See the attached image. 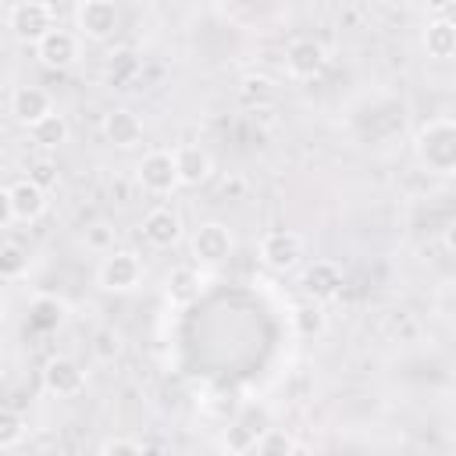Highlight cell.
Listing matches in <instances>:
<instances>
[{
    "label": "cell",
    "mask_w": 456,
    "mask_h": 456,
    "mask_svg": "<svg viewBox=\"0 0 456 456\" xmlns=\"http://www.w3.org/2000/svg\"><path fill=\"white\" fill-rule=\"evenodd\" d=\"M7 28L21 43H39L50 28H57V7L46 0H18L7 7Z\"/></svg>",
    "instance_id": "cell-2"
},
{
    "label": "cell",
    "mask_w": 456,
    "mask_h": 456,
    "mask_svg": "<svg viewBox=\"0 0 456 456\" xmlns=\"http://www.w3.org/2000/svg\"><path fill=\"white\" fill-rule=\"evenodd\" d=\"M28 135H32V142H36L39 150H61V146L68 142V135H71V125H68V118H64L61 110H50L46 118H39V121L28 128Z\"/></svg>",
    "instance_id": "cell-20"
},
{
    "label": "cell",
    "mask_w": 456,
    "mask_h": 456,
    "mask_svg": "<svg viewBox=\"0 0 456 456\" xmlns=\"http://www.w3.org/2000/svg\"><path fill=\"white\" fill-rule=\"evenodd\" d=\"M43 388L57 399H75L86 392V370L71 356H50L43 367Z\"/></svg>",
    "instance_id": "cell-10"
},
{
    "label": "cell",
    "mask_w": 456,
    "mask_h": 456,
    "mask_svg": "<svg viewBox=\"0 0 456 456\" xmlns=\"http://www.w3.org/2000/svg\"><path fill=\"white\" fill-rule=\"evenodd\" d=\"M189 249H192V260L203 264V267H217L224 264L232 253H235V235L224 221H203L192 239H189Z\"/></svg>",
    "instance_id": "cell-6"
},
{
    "label": "cell",
    "mask_w": 456,
    "mask_h": 456,
    "mask_svg": "<svg viewBox=\"0 0 456 456\" xmlns=\"http://www.w3.org/2000/svg\"><path fill=\"white\" fill-rule=\"evenodd\" d=\"M417 160L435 171V175H452L456 171V125L452 118H431L417 128Z\"/></svg>",
    "instance_id": "cell-1"
},
{
    "label": "cell",
    "mask_w": 456,
    "mask_h": 456,
    "mask_svg": "<svg viewBox=\"0 0 456 456\" xmlns=\"http://www.w3.org/2000/svg\"><path fill=\"white\" fill-rule=\"evenodd\" d=\"M324 64H328V50H324L321 39L303 36V39H292L289 50H285V75L296 78V82L317 78L324 71Z\"/></svg>",
    "instance_id": "cell-9"
},
{
    "label": "cell",
    "mask_w": 456,
    "mask_h": 456,
    "mask_svg": "<svg viewBox=\"0 0 456 456\" xmlns=\"http://www.w3.org/2000/svg\"><path fill=\"white\" fill-rule=\"evenodd\" d=\"M253 452H256V456H296V442H292L289 431H281V428H267V431L256 438Z\"/></svg>",
    "instance_id": "cell-25"
},
{
    "label": "cell",
    "mask_w": 456,
    "mask_h": 456,
    "mask_svg": "<svg viewBox=\"0 0 456 456\" xmlns=\"http://www.w3.org/2000/svg\"><path fill=\"white\" fill-rule=\"evenodd\" d=\"M103 135H107L110 146H118V150H132V146L142 142V121H139L135 110H128V107H114L110 114H103Z\"/></svg>",
    "instance_id": "cell-18"
},
{
    "label": "cell",
    "mask_w": 456,
    "mask_h": 456,
    "mask_svg": "<svg viewBox=\"0 0 456 456\" xmlns=\"http://www.w3.org/2000/svg\"><path fill=\"white\" fill-rule=\"evenodd\" d=\"M256 253H260V264H264V267L285 274V271H296V267L303 264L306 246H303V235H296L292 228H271V232L260 239Z\"/></svg>",
    "instance_id": "cell-5"
},
{
    "label": "cell",
    "mask_w": 456,
    "mask_h": 456,
    "mask_svg": "<svg viewBox=\"0 0 456 456\" xmlns=\"http://www.w3.org/2000/svg\"><path fill=\"white\" fill-rule=\"evenodd\" d=\"M171 157H175L178 185H185V189H200V185L210 178V171H214V160H210V153H207L203 146L185 142V146L171 150Z\"/></svg>",
    "instance_id": "cell-14"
},
{
    "label": "cell",
    "mask_w": 456,
    "mask_h": 456,
    "mask_svg": "<svg viewBox=\"0 0 456 456\" xmlns=\"http://www.w3.org/2000/svg\"><path fill=\"white\" fill-rule=\"evenodd\" d=\"M14 221V214H11V196H7V189H0V228H7Z\"/></svg>",
    "instance_id": "cell-30"
},
{
    "label": "cell",
    "mask_w": 456,
    "mask_h": 456,
    "mask_svg": "<svg viewBox=\"0 0 456 456\" xmlns=\"http://www.w3.org/2000/svg\"><path fill=\"white\" fill-rule=\"evenodd\" d=\"M239 100L246 103V107H267L271 100H274V82L267 78V75H246L242 82H239Z\"/></svg>",
    "instance_id": "cell-22"
},
{
    "label": "cell",
    "mask_w": 456,
    "mask_h": 456,
    "mask_svg": "<svg viewBox=\"0 0 456 456\" xmlns=\"http://www.w3.org/2000/svg\"><path fill=\"white\" fill-rule=\"evenodd\" d=\"M28 182H36L43 192H50L57 185V164L53 160H36L32 171H28Z\"/></svg>",
    "instance_id": "cell-29"
},
{
    "label": "cell",
    "mask_w": 456,
    "mask_h": 456,
    "mask_svg": "<svg viewBox=\"0 0 456 456\" xmlns=\"http://www.w3.org/2000/svg\"><path fill=\"white\" fill-rule=\"evenodd\" d=\"M142 281V260L132 249H110L107 256H100L96 267V285L103 292H132Z\"/></svg>",
    "instance_id": "cell-4"
},
{
    "label": "cell",
    "mask_w": 456,
    "mask_h": 456,
    "mask_svg": "<svg viewBox=\"0 0 456 456\" xmlns=\"http://www.w3.org/2000/svg\"><path fill=\"white\" fill-rule=\"evenodd\" d=\"M200 292H203V274H200V267L196 264H178V267H171V274H167V281H164V296H167V303L171 306H192L196 299H200Z\"/></svg>",
    "instance_id": "cell-17"
},
{
    "label": "cell",
    "mask_w": 456,
    "mask_h": 456,
    "mask_svg": "<svg viewBox=\"0 0 456 456\" xmlns=\"http://www.w3.org/2000/svg\"><path fill=\"white\" fill-rule=\"evenodd\" d=\"M139 228H142V239H146L153 249H171V246L182 239V214L160 203V207L146 210V217H142Z\"/></svg>",
    "instance_id": "cell-13"
},
{
    "label": "cell",
    "mask_w": 456,
    "mask_h": 456,
    "mask_svg": "<svg viewBox=\"0 0 456 456\" xmlns=\"http://www.w3.org/2000/svg\"><path fill=\"white\" fill-rule=\"evenodd\" d=\"M25 271H28V253H25L18 242H4V246H0V278L14 281V278H21Z\"/></svg>",
    "instance_id": "cell-26"
},
{
    "label": "cell",
    "mask_w": 456,
    "mask_h": 456,
    "mask_svg": "<svg viewBox=\"0 0 456 456\" xmlns=\"http://www.w3.org/2000/svg\"><path fill=\"white\" fill-rule=\"evenodd\" d=\"M121 11L110 0H78L75 4V36L89 43H103L118 32Z\"/></svg>",
    "instance_id": "cell-3"
},
{
    "label": "cell",
    "mask_w": 456,
    "mask_h": 456,
    "mask_svg": "<svg viewBox=\"0 0 456 456\" xmlns=\"http://www.w3.org/2000/svg\"><path fill=\"white\" fill-rule=\"evenodd\" d=\"M289 328H292V335H296V338H303V342L321 338V335H324V328H328L324 306H321V303H310V299L296 303V306L289 310Z\"/></svg>",
    "instance_id": "cell-19"
},
{
    "label": "cell",
    "mask_w": 456,
    "mask_h": 456,
    "mask_svg": "<svg viewBox=\"0 0 456 456\" xmlns=\"http://www.w3.org/2000/svg\"><path fill=\"white\" fill-rule=\"evenodd\" d=\"M25 435H28V420H25L18 410L0 406V449H14V445H21Z\"/></svg>",
    "instance_id": "cell-24"
},
{
    "label": "cell",
    "mask_w": 456,
    "mask_h": 456,
    "mask_svg": "<svg viewBox=\"0 0 456 456\" xmlns=\"http://www.w3.org/2000/svg\"><path fill=\"white\" fill-rule=\"evenodd\" d=\"M89 349H93V356H96L100 363H114V360H121V353H125V335H121L118 328L103 324V328L93 331Z\"/></svg>",
    "instance_id": "cell-21"
},
{
    "label": "cell",
    "mask_w": 456,
    "mask_h": 456,
    "mask_svg": "<svg viewBox=\"0 0 456 456\" xmlns=\"http://www.w3.org/2000/svg\"><path fill=\"white\" fill-rule=\"evenodd\" d=\"M36 57H39V64L43 68H50V71H68V68H75L78 61H82V39L71 32V28H50L39 43H36Z\"/></svg>",
    "instance_id": "cell-8"
},
{
    "label": "cell",
    "mask_w": 456,
    "mask_h": 456,
    "mask_svg": "<svg viewBox=\"0 0 456 456\" xmlns=\"http://www.w3.org/2000/svg\"><path fill=\"white\" fill-rule=\"evenodd\" d=\"M256 431L253 428H246L242 420H232L228 428H224V435H221V449L228 452V456H249L253 452V445H256Z\"/></svg>",
    "instance_id": "cell-23"
},
{
    "label": "cell",
    "mask_w": 456,
    "mask_h": 456,
    "mask_svg": "<svg viewBox=\"0 0 456 456\" xmlns=\"http://www.w3.org/2000/svg\"><path fill=\"white\" fill-rule=\"evenodd\" d=\"M50 110H57V107H53V96H50L46 89H39V86H14V89H11L7 114H11L18 125L32 128V125H36L39 118H46Z\"/></svg>",
    "instance_id": "cell-11"
},
{
    "label": "cell",
    "mask_w": 456,
    "mask_h": 456,
    "mask_svg": "<svg viewBox=\"0 0 456 456\" xmlns=\"http://www.w3.org/2000/svg\"><path fill=\"white\" fill-rule=\"evenodd\" d=\"M7 196H11V214H14V221H21V224H36L43 214H46V207H50V192H43L36 182H28V178H18L14 185H7Z\"/></svg>",
    "instance_id": "cell-15"
},
{
    "label": "cell",
    "mask_w": 456,
    "mask_h": 456,
    "mask_svg": "<svg viewBox=\"0 0 456 456\" xmlns=\"http://www.w3.org/2000/svg\"><path fill=\"white\" fill-rule=\"evenodd\" d=\"M420 43H424V53L431 61H452V53H456V21L445 11H438L435 18H428V25L420 32Z\"/></svg>",
    "instance_id": "cell-16"
},
{
    "label": "cell",
    "mask_w": 456,
    "mask_h": 456,
    "mask_svg": "<svg viewBox=\"0 0 456 456\" xmlns=\"http://www.w3.org/2000/svg\"><path fill=\"white\" fill-rule=\"evenodd\" d=\"M135 182L150 196H171L178 189L171 150H150V153H142V160L135 164Z\"/></svg>",
    "instance_id": "cell-7"
},
{
    "label": "cell",
    "mask_w": 456,
    "mask_h": 456,
    "mask_svg": "<svg viewBox=\"0 0 456 456\" xmlns=\"http://www.w3.org/2000/svg\"><path fill=\"white\" fill-rule=\"evenodd\" d=\"M96 456H146V452H142V445L135 438H107L96 449Z\"/></svg>",
    "instance_id": "cell-28"
},
{
    "label": "cell",
    "mask_w": 456,
    "mask_h": 456,
    "mask_svg": "<svg viewBox=\"0 0 456 456\" xmlns=\"http://www.w3.org/2000/svg\"><path fill=\"white\" fill-rule=\"evenodd\" d=\"M342 267L335 264V260H314L306 271H303V278H299V285H303V292H306V299L310 303H328V299H335L338 292H342Z\"/></svg>",
    "instance_id": "cell-12"
},
{
    "label": "cell",
    "mask_w": 456,
    "mask_h": 456,
    "mask_svg": "<svg viewBox=\"0 0 456 456\" xmlns=\"http://www.w3.org/2000/svg\"><path fill=\"white\" fill-rule=\"evenodd\" d=\"M86 246L96 249L100 256H107L114 249V228L110 224H89L86 228Z\"/></svg>",
    "instance_id": "cell-27"
}]
</instances>
